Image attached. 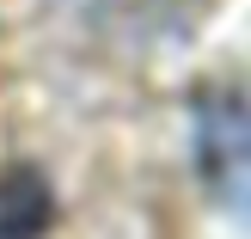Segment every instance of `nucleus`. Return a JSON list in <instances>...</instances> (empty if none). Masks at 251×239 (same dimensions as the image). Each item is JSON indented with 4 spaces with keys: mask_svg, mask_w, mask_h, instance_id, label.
Wrapping results in <instances>:
<instances>
[]
</instances>
